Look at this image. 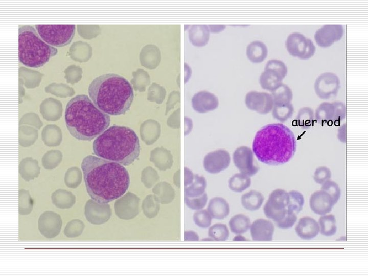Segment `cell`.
Segmentation results:
<instances>
[{
	"label": "cell",
	"mask_w": 368,
	"mask_h": 276,
	"mask_svg": "<svg viewBox=\"0 0 368 276\" xmlns=\"http://www.w3.org/2000/svg\"><path fill=\"white\" fill-rule=\"evenodd\" d=\"M88 93L94 104L109 116L125 114L134 98L130 82L124 77L112 73L95 78L88 86Z\"/></svg>",
	"instance_id": "obj_3"
},
{
	"label": "cell",
	"mask_w": 368,
	"mask_h": 276,
	"mask_svg": "<svg viewBox=\"0 0 368 276\" xmlns=\"http://www.w3.org/2000/svg\"><path fill=\"white\" fill-rule=\"evenodd\" d=\"M296 123L300 127L308 129L313 126L314 122V113L312 108L304 107L299 109L296 116Z\"/></svg>",
	"instance_id": "obj_32"
},
{
	"label": "cell",
	"mask_w": 368,
	"mask_h": 276,
	"mask_svg": "<svg viewBox=\"0 0 368 276\" xmlns=\"http://www.w3.org/2000/svg\"><path fill=\"white\" fill-rule=\"evenodd\" d=\"M81 169L87 192L99 203L118 199L129 187L128 171L118 163L90 155L83 159Z\"/></svg>",
	"instance_id": "obj_1"
},
{
	"label": "cell",
	"mask_w": 368,
	"mask_h": 276,
	"mask_svg": "<svg viewBox=\"0 0 368 276\" xmlns=\"http://www.w3.org/2000/svg\"><path fill=\"white\" fill-rule=\"evenodd\" d=\"M192 104L195 111L204 113L216 109L218 107L219 100L214 94L208 91H200L193 96Z\"/></svg>",
	"instance_id": "obj_18"
},
{
	"label": "cell",
	"mask_w": 368,
	"mask_h": 276,
	"mask_svg": "<svg viewBox=\"0 0 368 276\" xmlns=\"http://www.w3.org/2000/svg\"><path fill=\"white\" fill-rule=\"evenodd\" d=\"M84 214L87 220L93 224H101L107 221L111 215V210L107 204H100L93 200L85 204Z\"/></svg>",
	"instance_id": "obj_17"
},
{
	"label": "cell",
	"mask_w": 368,
	"mask_h": 276,
	"mask_svg": "<svg viewBox=\"0 0 368 276\" xmlns=\"http://www.w3.org/2000/svg\"><path fill=\"white\" fill-rule=\"evenodd\" d=\"M297 219V215L293 214L287 215L283 219L276 222L277 225L280 228L287 229L291 227Z\"/></svg>",
	"instance_id": "obj_42"
},
{
	"label": "cell",
	"mask_w": 368,
	"mask_h": 276,
	"mask_svg": "<svg viewBox=\"0 0 368 276\" xmlns=\"http://www.w3.org/2000/svg\"><path fill=\"white\" fill-rule=\"evenodd\" d=\"M343 34V28L341 25H325L315 33L314 38L316 44L321 48L331 47L335 42L340 40Z\"/></svg>",
	"instance_id": "obj_15"
},
{
	"label": "cell",
	"mask_w": 368,
	"mask_h": 276,
	"mask_svg": "<svg viewBox=\"0 0 368 276\" xmlns=\"http://www.w3.org/2000/svg\"><path fill=\"white\" fill-rule=\"evenodd\" d=\"M286 48L290 55L302 60L310 58L316 51L313 41L298 32L289 35L286 41Z\"/></svg>",
	"instance_id": "obj_10"
},
{
	"label": "cell",
	"mask_w": 368,
	"mask_h": 276,
	"mask_svg": "<svg viewBox=\"0 0 368 276\" xmlns=\"http://www.w3.org/2000/svg\"><path fill=\"white\" fill-rule=\"evenodd\" d=\"M340 85L339 78L336 74L331 72H325L316 79L314 89L319 98L328 100L337 95Z\"/></svg>",
	"instance_id": "obj_11"
},
{
	"label": "cell",
	"mask_w": 368,
	"mask_h": 276,
	"mask_svg": "<svg viewBox=\"0 0 368 276\" xmlns=\"http://www.w3.org/2000/svg\"><path fill=\"white\" fill-rule=\"evenodd\" d=\"M297 236L303 240H311L319 232L318 223L313 218L305 216L301 218L295 226Z\"/></svg>",
	"instance_id": "obj_21"
},
{
	"label": "cell",
	"mask_w": 368,
	"mask_h": 276,
	"mask_svg": "<svg viewBox=\"0 0 368 276\" xmlns=\"http://www.w3.org/2000/svg\"><path fill=\"white\" fill-rule=\"evenodd\" d=\"M287 74V67L283 61L270 60L266 63L264 71L259 77V83L263 89L272 91L283 83Z\"/></svg>",
	"instance_id": "obj_9"
},
{
	"label": "cell",
	"mask_w": 368,
	"mask_h": 276,
	"mask_svg": "<svg viewBox=\"0 0 368 276\" xmlns=\"http://www.w3.org/2000/svg\"><path fill=\"white\" fill-rule=\"evenodd\" d=\"M209 27H210L209 28L210 31L212 33L219 32V31H221L225 28V26L224 25H221L219 28H214L212 25H209Z\"/></svg>",
	"instance_id": "obj_46"
},
{
	"label": "cell",
	"mask_w": 368,
	"mask_h": 276,
	"mask_svg": "<svg viewBox=\"0 0 368 276\" xmlns=\"http://www.w3.org/2000/svg\"><path fill=\"white\" fill-rule=\"evenodd\" d=\"M271 110L274 119L284 122L292 117L294 107L291 103L287 104H274Z\"/></svg>",
	"instance_id": "obj_33"
},
{
	"label": "cell",
	"mask_w": 368,
	"mask_h": 276,
	"mask_svg": "<svg viewBox=\"0 0 368 276\" xmlns=\"http://www.w3.org/2000/svg\"><path fill=\"white\" fill-rule=\"evenodd\" d=\"M195 224L203 228L209 227L212 222V217L206 210H202L195 212L193 215Z\"/></svg>",
	"instance_id": "obj_38"
},
{
	"label": "cell",
	"mask_w": 368,
	"mask_h": 276,
	"mask_svg": "<svg viewBox=\"0 0 368 276\" xmlns=\"http://www.w3.org/2000/svg\"><path fill=\"white\" fill-rule=\"evenodd\" d=\"M334 106V116L332 124L338 125L346 117V107L341 102H333Z\"/></svg>",
	"instance_id": "obj_41"
},
{
	"label": "cell",
	"mask_w": 368,
	"mask_h": 276,
	"mask_svg": "<svg viewBox=\"0 0 368 276\" xmlns=\"http://www.w3.org/2000/svg\"><path fill=\"white\" fill-rule=\"evenodd\" d=\"M228 223L231 231L237 235L246 232L251 225L250 219L242 214H239L232 217Z\"/></svg>",
	"instance_id": "obj_29"
},
{
	"label": "cell",
	"mask_w": 368,
	"mask_h": 276,
	"mask_svg": "<svg viewBox=\"0 0 368 276\" xmlns=\"http://www.w3.org/2000/svg\"><path fill=\"white\" fill-rule=\"evenodd\" d=\"M289 202L288 192L282 189H275L270 194L264 205V213L268 218L278 222L287 215Z\"/></svg>",
	"instance_id": "obj_8"
},
{
	"label": "cell",
	"mask_w": 368,
	"mask_h": 276,
	"mask_svg": "<svg viewBox=\"0 0 368 276\" xmlns=\"http://www.w3.org/2000/svg\"><path fill=\"white\" fill-rule=\"evenodd\" d=\"M57 53L58 50L44 42L33 26L19 27L18 58L22 64L29 67H40Z\"/></svg>",
	"instance_id": "obj_6"
},
{
	"label": "cell",
	"mask_w": 368,
	"mask_h": 276,
	"mask_svg": "<svg viewBox=\"0 0 368 276\" xmlns=\"http://www.w3.org/2000/svg\"><path fill=\"white\" fill-rule=\"evenodd\" d=\"M62 220L59 214L52 211L42 214L38 220V229L45 237L52 238L57 236L61 229Z\"/></svg>",
	"instance_id": "obj_16"
},
{
	"label": "cell",
	"mask_w": 368,
	"mask_h": 276,
	"mask_svg": "<svg viewBox=\"0 0 368 276\" xmlns=\"http://www.w3.org/2000/svg\"><path fill=\"white\" fill-rule=\"evenodd\" d=\"M319 231L321 235L330 237L337 231L336 219L333 215H322L318 220Z\"/></svg>",
	"instance_id": "obj_31"
},
{
	"label": "cell",
	"mask_w": 368,
	"mask_h": 276,
	"mask_svg": "<svg viewBox=\"0 0 368 276\" xmlns=\"http://www.w3.org/2000/svg\"><path fill=\"white\" fill-rule=\"evenodd\" d=\"M271 93L273 105L291 103L293 94L292 90L287 85L282 83Z\"/></svg>",
	"instance_id": "obj_27"
},
{
	"label": "cell",
	"mask_w": 368,
	"mask_h": 276,
	"mask_svg": "<svg viewBox=\"0 0 368 276\" xmlns=\"http://www.w3.org/2000/svg\"><path fill=\"white\" fill-rule=\"evenodd\" d=\"M310 207L316 214L324 215L330 213L334 205L331 196L323 190L313 193L309 200Z\"/></svg>",
	"instance_id": "obj_19"
},
{
	"label": "cell",
	"mask_w": 368,
	"mask_h": 276,
	"mask_svg": "<svg viewBox=\"0 0 368 276\" xmlns=\"http://www.w3.org/2000/svg\"><path fill=\"white\" fill-rule=\"evenodd\" d=\"M264 199V196L262 193L256 190H251L242 195L241 202L246 210L254 211L260 208Z\"/></svg>",
	"instance_id": "obj_25"
},
{
	"label": "cell",
	"mask_w": 368,
	"mask_h": 276,
	"mask_svg": "<svg viewBox=\"0 0 368 276\" xmlns=\"http://www.w3.org/2000/svg\"><path fill=\"white\" fill-rule=\"evenodd\" d=\"M231 156L227 151L219 149L208 153L203 160L205 170L210 174L219 173L227 168Z\"/></svg>",
	"instance_id": "obj_14"
},
{
	"label": "cell",
	"mask_w": 368,
	"mask_h": 276,
	"mask_svg": "<svg viewBox=\"0 0 368 276\" xmlns=\"http://www.w3.org/2000/svg\"><path fill=\"white\" fill-rule=\"evenodd\" d=\"M194 176L191 171L185 168V186L190 185L194 180Z\"/></svg>",
	"instance_id": "obj_44"
},
{
	"label": "cell",
	"mask_w": 368,
	"mask_h": 276,
	"mask_svg": "<svg viewBox=\"0 0 368 276\" xmlns=\"http://www.w3.org/2000/svg\"><path fill=\"white\" fill-rule=\"evenodd\" d=\"M245 104L249 110L266 114L272 110L273 101L271 94L269 93L251 91L245 96Z\"/></svg>",
	"instance_id": "obj_13"
},
{
	"label": "cell",
	"mask_w": 368,
	"mask_h": 276,
	"mask_svg": "<svg viewBox=\"0 0 368 276\" xmlns=\"http://www.w3.org/2000/svg\"><path fill=\"white\" fill-rule=\"evenodd\" d=\"M185 236V240H199L198 235L193 231L186 232Z\"/></svg>",
	"instance_id": "obj_45"
},
{
	"label": "cell",
	"mask_w": 368,
	"mask_h": 276,
	"mask_svg": "<svg viewBox=\"0 0 368 276\" xmlns=\"http://www.w3.org/2000/svg\"><path fill=\"white\" fill-rule=\"evenodd\" d=\"M210 31L206 25H193L189 32V38L192 44L198 47L206 45L210 39Z\"/></svg>",
	"instance_id": "obj_22"
},
{
	"label": "cell",
	"mask_w": 368,
	"mask_h": 276,
	"mask_svg": "<svg viewBox=\"0 0 368 276\" xmlns=\"http://www.w3.org/2000/svg\"><path fill=\"white\" fill-rule=\"evenodd\" d=\"M208 235L213 240L225 241L229 237V233L226 225L216 223L210 227Z\"/></svg>",
	"instance_id": "obj_35"
},
{
	"label": "cell",
	"mask_w": 368,
	"mask_h": 276,
	"mask_svg": "<svg viewBox=\"0 0 368 276\" xmlns=\"http://www.w3.org/2000/svg\"><path fill=\"white\" fill-rule=\"evenodd\" d=\"M334 116V106L332 103L325 102L316 108L314 117L316 121L320 124L332 123Z\"/></svg>",
	"instance_id": "obj_26"
},
{
	"label": "cell",
	"mask_w": 368,
	"mask_h": 276,
	"mask_svg": "<svg viewBox=\"0 0 368 276\" xmlns=\"http://www.w3.org/2000/svg\"><path fill=\"white\" fill-rule=\"evenodd\" d=\"M251 179L249 176L242 173H236L228 180V187L233 191L241 193L249 187Z\"/></svg>",
	"instance_id": "obj_30"
},
{
	"label": "cell",
	"mask_w": 368,
	"mask_h": 276,
	"mask_svg": "<svg viewBox=\"0 0 368 276\" xmlns=\"http://www.w3.org/2000/svg\"><path fill=\"white\" fill-rule=\"evenodd\" d=\"M207 210L213 218L217 220L225 218L230 212L228 202L224 198L219 197H214L210 200Z\"/></svg>",
	"instance_id": "obj_23"
},
{
	"label": "cell",
	"mask_w": 368,
	"mask_h": 276,
	"mask_svg": "<svg viewBox=\"0 0 368 276\" xmlns=\"http://www.w3.org/2000/svg\"><path fill=\"white\" fill-rule=\"evenodd\" d=\"M83 228V222L80 220L75 219L67 223L64 232L67 237H76L82 233Z\"/></svg>",
	"instance_id": "obj_37"
},
{
	"label": "cell",
	"mask_w": 368,
	"mask_h": 276,
	"mask_svg": "<svg viewBox=\"0 0 368 276\" xmlns=\"http://www.w3.org/2000/svg\"><path fill=\"white\" fill-rule=\"evenodd\" d=\"M93 150L99 157L128 166L140 155V141L132 129L112 125L94 140Z\"/></svg>",
	"instance_id": "obj_5"
},
{
	"label": "cell",
	"mask_w": 368,
	"mask_h": 276,
	"mask_svg": "<svg viewBox=\"0 0 368 276\" xmlns=\"http://www.w3.org/2000/svg\"><path fill=\"white\" fill-rule=\"evenodd\" d=\"M234 241H245L246 239L244 238L243 236L239 235L236 236L234 239Z\"/></svg>",
	"instance_id": "obj_47"
},
{
	"label": "cell",
	"mask_w": 368,
	"mask_h": 276,
	"mask_svg": "<svg viewBox=\"0 0 368 276\" xmlns=\"http://www.w3.org/2000/svg\"><path fill=\"white\" fill-rule=\"evenodd\" d=\"M207 183L205 178L198 175H195L193 181L185 189V196L189 198H195L205 193Z\"/></svg>",
	"instance_id": "obj_28"
},
{
	"label": "cell",
	"mask_w": 368,
	"mask_h": 276,
	"mask_svg": "<svg viewBox=\"0 0 368 276\" xmlns=\"http://www.w3.org/2000/svg\"><path fill=\"white\" fill-rule=\"evenodd\" d=\"M233 160L240 173L249 177L256 175L259 170V167L254 159L252 151L247 146H240L235 150Z\"/></svg>",
	"instance_id": "obj_12"
},
{
	"label": "cell",
	"mask_w": 368,
	"mask_h": 276,
	"mask_svg": "<svg viewBox=\"0 0 368 276\" xmlns=\"http://www.w3.org/2000/svg\"><path fill=\"white\" fill-rule=\"evenodd\" d=\"M320 190L325 191L331 196L334 205L337 203L340 198L341 191L336 182L329 180L321 185Z\"/></svg>",
	"instance_id": "obj_36"
},
{
	"label": "cell",
	"mask_w": 368,
	"mask_h": 276,
	"mask_svg": "<svg viewBox=\"0 0 368 276\" xmlns=\"http://www.w3.org/2000/svg\"><path fill=\"white\" fill-rule=\"evenodd\" d=\"M185 201L189 208L194 210H199L205 205L208 201V195L204 193L201 196L195 198H189L185 196Z\"/></svg>",
	"instance_id": "obj_39"
},
{
	"label": "cell",
	"mask_w": 368,
	"mask_h": 276,
	"mask_svg": "<svg viewBox=\"0 0 368 276\" xmlns=\"http://www.w3.org/2000/svg\"><path fill=\"white\" fill-rule=\"evenodd\" d=\"M331 172L330 169L326 166L317 167L314 173V180L318 184L322 185L326 181L330 179Z\"/></svg>",
	"instance_id": "obj_40"
},
{
	"label": "cell",
	"mask_w": 368,
	"mask_h": 276,
	"mask_svg": "<svg viewBox=\"0 0 368 276\" xmlns=\"http://www.w3.org/2000/svg\"><path fill=\"white\" fill-rule=\"evenodd\" d=\"M290 202L287 209V215L298 214L302 210L305 200L302 193L297 191H290L288 192Z\"/></svg>",
	"instance_id": "obj_34"
},
{
	"label": "cell",
	"mask_w": 368,
	"mask_h": 276,
	"mask_svg": "<svg viewBox=\"0 0 368 276\" xmlns=\"http://www.w3.org/2000/svg\"><path fill=\"white\" fill-rule=\"evenodd\" d=\"M337 138L339 141L342 143H346L347 140L346 136V124L341 125L338 129Z\"/></svg>",
	"instance_id": "obj_43"
},
{
	"label": "cell",
	"mask_w": 368,
	"mask_h": 276,
	"mask_svg": "<svg viewBox=\"0 0 368 276\" xmlns=\"http://www.w3.org/2000/svg\"><path fill=\"white\" fill-rule=\"evenodd\" d=\"M35 27L42 39L55 48L68 45L76 32L75 25H36Z\"/></svg>",
	"instance_id": "obj_7"
},
{
	"label": "cell",
	"mask_w": 368,
	"mask_h": 276,
	"mask_svg": "<svg viewBox=\"0 0 368 276\" xmlns=\"http://www.w3.org/2000/svg\"><path fill=\"white\" fill-rule=\"evenodd\" d=\"M250 232L252 239L254 241H271L274 225L269 220L259 219L250 225Z\"/></svg>",
	"instance_id": "obj_20"
},
{
	"label": "cell",
	"mask_w": 368,
	"mask_h": 276,
	"mask_svg": "<svg viewBox=\"0 0 368 276\" xmlns=\"http://www.w3.org/2000/svg\"><path fill=\"white\" fill-rule=\"evenodd\" d=\"M64 120L70 133L76 139L91 141L109 127L110 116L100 110L89 97L78 95L66 104Z\"/></svg>",
	"instance_id": "obj_2"
},
{
	"label": "cell",
	"mask_w": 368,
	"mask_h": 276,
	"mask_svg": "<svg viewBox=\"0 0 368 276\" xmlns=\"http://www.w3.org/2000/svg\"><path fill=\"white\" fill-rule=\"evenodd\" d=\"M252 151L258 159L268 165H281L294 155L296 144L293 132L281 123L266 125L256 133Z\"/></svg>",
	"instance_id": "obj_4"
},
{
	"label": "cell",
	"mask_w": 368,
	"mask_h": 276,
	"mask_svg": "<svg viewBox=\"0 0 368 276\" xmlns=\"http://www.w3.org/2000/svg\"><path fill=\"white\" fill-rule=\"evenodd\" d=\"M246 54L247 59L252 63H261L267 56V47L261 41H253L247 46Z\"/></svg>",
	"instance_id": "obj_24"
}]
</instances>
